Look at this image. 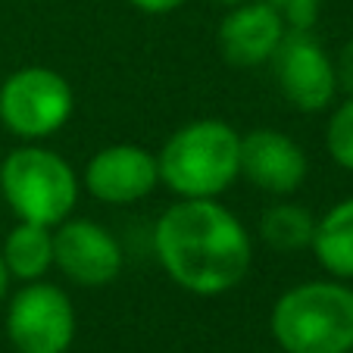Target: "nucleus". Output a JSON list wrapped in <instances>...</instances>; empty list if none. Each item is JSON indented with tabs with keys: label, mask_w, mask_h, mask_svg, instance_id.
<instances>
[{
	"label": "nucleus",
	"mask_w": 353,
	"mask_h": 353,
	"mask_svg": "<svg viewBox=\"0 0 353 353\" xmlns=\"http://www.w3.org/2000/svg\"><path fill=\"white\" fill-rule=\"evenodd\" d=\"M154 254L181 291L219 297L250 275L254 238L219 197H179L154 225Z\"/></svg>",
	"instance_id": "obj_1"
},
{
	"label": "nucleus",
	"mask_w": 353,
	"mask_h": 353,
	"mask_svg": "<svg viewBox=\"0 0 353 353\" xmlns=\"http://www.w3.org/2000/svg\"><path fill=\"white\" fill-rule=\"evenodd\" d=\"M269 332L285 353H353V285L328 275L288 288Z\"/></svg>",
	"instance_id": "obj_2"
},
{
	"label": "nucleus",
	"mask_w": 353,
	"mask_h": 353,
	"mask_svg": "<svg viewBox=\"0 0 353 353\" xmlns=\"http://www.w3.org/2000/svg\"><path fill=\"white\" fill-rule=\"evenodd\" d=\"M157 166L175 197H219L241 179V134L225 119H194L166 138Z\"/></svg>",
	"instance_id": "obj_3"
},
{
	"label": "nucleus",
	"mask_w": 353,
	"mask_h": 353,
	"mask_svg": "<svg viewBox=\"0 0 353 353\" xmlns=\"http://www.w3.org/2000/svg\"><path fill=\"white\" fill-rule=\"evenodd\" d=\"M0 194L19 222L57 228L75 213L81 179L57 150L26 144L10 150L0 163Z\"/></svg>",
	"instance_id": "obj_4"
},
{
	"label": "nucleus",
	"mask_w": 353,
	"mask_h": 353,
	"mask_svg": "<svg viewBox=\"0 0 353 353\" xmlns=\"http://www.w3.org/2000/svg\"><path fill=\"white\" fill-rule=\"evenodd\" d=\"M75 110V91L57 69L22 66L0 85V122L10 134L38 144L57 134Z\"/></svg>",
	"instance_id": "obj_5"
},
{
	"label": "nucleus",
	"mask_w": 353,
	"mask_h": 353,
	"mask_svg": "<svg viewBox=\"0 0 353 353\" xmlns=\"http://www.w3.org/2000/svg\"><path fill=\"white\" fill-rule=\"evenodd\" d=\"M79 332L75 303L54 281H28L7 303V338L16 353H66Z\"/></svg>",
	"instance_id": "obj_6"
},
{
	"label": "nucleus",
	"mask_w": 353,
	"mask_h": 353,
	"mask_svg": "<svg viewBox=\"0 0 353 353\" xmlns=\"http://www.w3.org/2000/svg\"><path fill=\"white\" fill-rule=\"evenodd\" d=\"M269 66L281 97L300 113H322L338 97L334 57L310 28H288Z\"/></svg>",
	"instance_id": "obj_7"
},
{
	"label": "nucleus",
	"mask_w": 353,
	"mask_h": 353,
	"mask_svg": "<svg viewBox=\"0 0 353 353\" xmlns=\"http://www.w3.org/2000/svg\"><path fill=\"white\" fill-rule=\"evenodd\" d=\"M125 250L107 225L69 216L54 228V269L79 288H107L122 275Z\"/></svg>",
	"instance_id": "obj_8"
},
{
	"label": "nucleus",
	"mask_w": 353,
	"mask_h": 353,
	"mask_svg": "<svg viewBox=\"0 0 353 353\" xmlns=\"http://www.w3.org/2000/svg\"><path fill=\"white\" fill-rule=\"evenodd\" d=\"M81 185L94 200L110 207H128L150 197L160 185L157 154L141 144L100 147L81 172Z\"/></svg>",
	"instance_id": "obj_9"
},
{
	"label": "nucleus",
	"mask_w": 353,
	"mask_h": 353,
	"mask_svg": "<svg viewBox=\"0 0 353 353\" xmlns=\"http://www.w3.org/2000/svg\"><path fill=\"white\" fill-rule=\"evenodd\" d=\"M310 172L307 150L279 128H254L241 134V179L272 197H291Z\"/></svg>",
	"instance_id": "obj_10"
},
{
	"label": "nucleus",
	"mask_w": 353,
	"mask_h": 353,
	"mask_svg": "<svg viewBox=\"0 0 353 353\" xmlns=\"http://www.w3.org/2000/svg\"><path fill=\"white\" fill-rule=\"evenodd\" d=\"M288 22L266 0H247L225 10L216 32V44L225 63L241 69L266 66L275 57L281 38L288 34Z\"/></svg>",
	"instance_id": "obj_11"
},
{
	"label": "nucleus",
	"mask_w": 353,
	"mask_h": 353,
	"mask_svg": "<svg viewBox=\"0 0 353 353\" xmlns=\"http://www.w3.org/2000/svg\"><path fill=\"white\" fill-rule=\"evenodd\" d=\"M310 250L325 275L341 281L353 279V194L338 200L316 219Z\"/></svg>",
	"instance_id": "obj_12"
},
{
	"label": "nucleus",
	"mask_w": 353,
	"mask_h": 353,
	"mask_svg": "<svg viewBox=\"0 0 353 353\" xmlns=\"http://www.w3.org/2000/svg\"><path fill=\"white\" fill-rule=\"evenodd\" d=\"M0 256L7 263L13 281H41L54 269V228L38 222H16L3 238Z\"/></svg>",
	"instance_id": "obj_13"
},
{
	"label": "nucleus",
	"mask_w": 353,
	"mask_h": 353,
	"mask_svg": "<svg viewBox=\"0 0 353 353\" xmlns=\"http://www.w3.org/2000/svg\"><path fill=\"white\" fill-rule=\"evenodd\" d=\"M313 228H316V216L307 207L281 200V203H272V207L263 210L256 232H260V241L269 250L294 256L300 250H310Z\"/></svg>",
	"instance_id": "obj_14"
},
{
	"label": "nucleus",
	"mask_w": 353,
	"mask_h": 353,
	"mask_svg": "<svg viewBox=\"0 0 353 353\" xmlns=\"http://www.w3.org/2000/svg\"><path fill=\"white\" fill-rule=\"evenodd\" d=\"M325 147H328V157L341 169L353 172V94L344 97L341 103H334L325 125Z\"/></svg>",
	"instance_id": "obj_15"
},
{
	"label": "nucleus",
	"mask_w": 353,
	"mask_h": 353,
	"mask_svg": "<svg viewBox=\"0 0 353 353\" xmlns=\"http://www.w3.org/2000/svg\"><path fill=\"white\" fill-rule=\"evenodd\" d=\"M266 3H272L291 28H313L322 7V0H266Z\"/></svg>",
	"instance_id": "obj_16"
},
{
	"label": "nucleus",
	"mask_w": 353,
	"mask_h": 353,
	"mask_svg": "<svg viewBox=\"0 0 353 353\" xmlns=\"http://www.w3.org/2000/svg\"><path fill=\"white\" fill-rule=\"evenodd\" d=\"M334 75H338V91H344L347 97L353 94V41H347L334 57Z\"/></svg>",
	"instance_id": "obj_17"
},
{
	"label": "nucleus",
	"mask_w": 353,
	"mask_h": 353,
	"mask_svg": "<svg viewBox=\"0 0 353 353\" xmlns=\"http://www.w3.org/2000/svg\"><path fill=\"white\" fill-rule=\"evenodd\" d=\"M128 3L147 16H166V13H175L179 7H185V0H128Z\"/></svg>",
	"instance_id": "obj_18"
},
{
	"label": "nucleus",
	"mask_w": 353,
	"mask_h": 353,
	"mask_svg": "<svg viewBox=\"0 0 353 353\" xmlns=\"http://www.w3.org/2000/svg\"><path fill=\"white\" fill-rule=\"evenodd\" d=\"M10 285H13V275H10L7 263H3V256H0V303L10 297Z\"/></svg>",
	"instance_id": "obj_19"
},
{
	"label": "nucleus",
	"mask_w": 353,
	"mask_h": 353,
	"mask_svg": "<svg viewBox=\"0 0 353 353\" xmlns=\"http://www.w3.org/2000/svg\"><path fill=\"white\" fill-rule=\"evenodd\" d=\"M210 3H216V7H225V10H232V7H238V3H247V0H210Z\"/></svg>",
	"instance_id": "obj_20"
}]
</instances>
